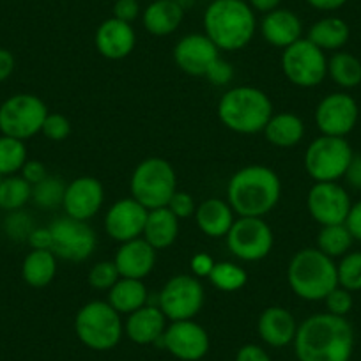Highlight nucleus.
I'll use <instances>...</instances> for the list:
<instances>
[{
	"label": "nucleus",
	"instance_id": "obj_1",
	"mask_svg": "<svg viewBox=\"0 0 361 361\" xmlns=\"http://www.w3.org/2000/svg\"><path fill=\"white\" fill-rule=\"evenodd\" d=\"M293 343L300 361H350L354 329L347 317L314 314L298 326Z\"/></svg>",
	"mask_w": 361,
	"mask_h": 361
},
{
	"label": "nucleus",
	"instance_id": "obj_2",
	"mask_svg": "<svg viewBox=\"0 0 361 361\" xmlns=\"http://www.w3.org/2000/svg\"><path fill=\"white\" fill-rule=\"evenodd\" d=\"M280 197L282 180L266 165L243 166L227 185V202L238 216L264 218L275 209Z\"/></svg>",
	"mask_w": 361,
	"mask_h": 361
},
{
	"label": "nucleus",
	"instance_id": "obj_3",
	"mask_svg": "<svg viewBox=\"0 0 361 361\" xmlns=\"http://www.w3.org/2000/svg\"><path fill=\"white\" fill-rule=\"evenodd\" d=\"M202 25L218 50L238 51L252 43L257 18L246 0H213L204 11Z\"/></svg>",
	"mask_w": 361,
	"mask_h": 361
},
{
	"label": "nucleus",
	"instance_id": "obj_4",
	"mask_svg": "<svg viewBox=\"0 0 361 361\" xmlns=\"http://www.w3.org/2000/svg\"><path fill=\"white\" fill-rule=\"evenodd\" d=\"M216 114L227 130L239 135H255L264 131L273 116V103L264 90L239 85L221 96Z\"/></svg>",
	"mask_w": 361,
	"mask_h": 361
},
{
	"label": "nucleus",
	"instance_id": "obj_5",
	"mask_svg": "<svg viewBox=\"0 0 361 361\" xmlns=\"http://www.w3.org/2000/svg\"><path fill=\"white\" fill-rule=\"evenodd\" d=\"M287 283L305 301H324L338 286L335 259L319 248H303L294 253L287 267Z\"/></svg>",
	"mask_w": 361,
	"mask_h": 361
},
{
	"label": "nucleus",
	"instance_id": "obj_6",
	"mask_svg": "<svg viewBox=\"0 0 361 361\" xmlns=\"http://www.w3.org/2000/svg\"><path fill=\"white\" fill-rule=\"evenodd\" d=\"M75 333L83 345L103 353L119 345L124 322L109 301H89L76 312Z\"/></svg>",
	"mask_w": 361,
	"mask_h": 361
},
{
	"label": "nucleus",
	"instance_id": "obj_7",
	"mask_svg": "<svg viewBox=\"0 0 361 361\" xmlns=\"http://www.w3.org/2000/svg\"><path fill=\"white\" fill-rule=\"evenodd\" d=\"M130 192L145 209L169 206L177 192V176L173 166L163 158H147L135 166L130 180Z\"/></svg>",
	"mask_w": 361,
	"mask_h": 361
},
{
	"label": "nucleus",
	"instance_id": "obj_8",
	"mask_svg": "<svg viewBox=\"0 0 361 361\" xmlns=\"http://www.w3.org/2000/svg\"><path fill=\"white\" fill-rule=\"evenodd\" d=\"M353 156L354 151L345 138L321 135L305 152V170L315 183H336L345 176Z\"/></svg>",
	"mask_w": 361,
	"mask_h": 361
},
{
	"label": "nucleus",
	"instance_id": "obj_9",
	"mask_svg": "<svg viewBox=\"0 0 361 361\" xmlns=\"http://www.w3.org/2000/svg\"><path fill=\"white\" fill-rule=\"evenodd\" d=\"M48 109L34 94H15L0 105V133L25 142L43 130Z\"/></svg>",
	"mask_w": 361,
	"mask_h": 361
},
{
	"label": "nucleus",
	"instance_id": "obj_10",
	"mask_svg": "<svg viewBox=\"0 0 361 361\" xmlns=\"http://www.w3.org/2000/svg\"><path fill=\"white\" fill-rule=\"evenodd\" d=\"M282 71L293 85L312 89L321 85L328 76V59L321 48L301 37L283 50Z\"/></svg>",
	"mask_w": 361,
	"mask_h": 361
},
{
	"label": "nucleus",
	"instance_id": "obj_11",
	"mask_svg": "<svg viewBox=\"0 0 361 361\" xmlns=\"http://www.w3.org/2000/svg\"><path fill=\"white\" fill-rule=\"evenodd\" d=\"M204 301L206 293L197 276L176 275L159 290L158 307L170 322L190 321L200 314Z\"/></svg>",
	"mask_w": 361,
	"mask_h": 361
},
{
	"label": "nucleus",
	"instance_id": "obj_12",
	"mask_svg": "<svg viewBox=\"0 0 361 361\" xmlns=\"http://www.w3.org/2000/svg\"><path fill=\"white\" fill-rule=\"evenodd\" d=\"M225 239L232 255L245 262L266 259L275 245L273 231L262 218L239 216Z\"/></svg>",
	"mask_w": 361,
	"mask_h": 361
},
{
	"label": "nucleus",
	"instance_id": "obj_13",
	"mask_svg": "<svg viewBox=\"0 0 361 361\" xmlns=\"http://www.w3.org/2000/svg\"><path fill=\"white\" fill-rule=\"evenodd\" d=\"M51 252L55 257L69 260V262H83L94 253L98 238L87 221L75 218H57L50 225Z\"/></svg>",
	"mask_w": 361,
	"mask_h": 361
},
{
	"label": "nucleus",
	"instance_id": "obj_14",
	"mask_svg": "<svg viewBox=\"0 0 361 361\" xmlns=\"http://www.w3.org/2000/svg\"><path fill=\"white\" fill-rule=\"evenodd\" d=\"M360 109L356 99L347 92H331L315 109V126L321 135L345 138L356 128Z\"/></svg>",
	"mask_w": 361,
	"mask_h": 361
},
{
	"label": "nucleus",
	"instance_id": "obj_15",
	"mask_svg": "<svg viewBox=\"0 0 361 361\" xmlns=\"http://www.w3.org/2000/svg\"><path fill=\"white\" fill-rule=\"evenodd\" d=\"M161 345L176 360L200 361L209 353L211 340L209 333L199 322L190 319V321L170 322L163 333Z\"/></svg>",
	"mask_w": 361,
	"mask_h": 361
},
{
	"label": "nucleus",
	"instance_id": "obj_16",
	"mask_svg": "<svg viewBox=\"0 0 361 361\" xmlns=\"http://www.w3.org/2000/svg\"><path fill=\"white\" fill-rule=\"evenodd\" d=\"M350 206L349 193L338 183H315L307 197L308 213L321 227L345 224Z\"/></svg>",
	"mask_w": 361,
	"mask_h": 361
},
{
	"label": "nucleus",
	"instance_id": "obj_17",
	"mask_svg": "<svg viewBox=\"0 0 361 361\" xmlns=\"http://www.w3.org/2000/svg\"><path fill=\"white\" fill-rule=\"evenodd\" d=\"M105 202V188L102 180L90 176L76 177L66 186L62 207L66 216L80 221H89L99 213Z\"/></svg>",
	"mask_w": 361,
	"mask_h": 361
},
{
	"label": "nucleus",
	"instance_id": "obj_18",
	"mask_svg": "<svg viewBox=\"0 0 361 361\" xmlns=\"http://www.w3.org/2000/svg\"><path fill=\"white\" fill-rule=\"evenodd\" d=\"M218 59L220 50L206 34H188L173 47V62L186 75L206 76Z\"/></svg>",
	"mask_w": 361,
	"mask_h": 361
},
{
	"label": "nucleus",
	"instance_id": "obj_19",
	"mask_svg": "<svg viewBox=\"0 0 361 361\" xmlns=\"http://www.w3.org/2000/svg\"><path fill=\"white\" fill-rule=\"evenodd\" d=\"M147 214L149 209H145L133 197L117 200L105 214L106 234L117 243H126L131 239L142 238Z\"/></svg>",
	"mask_w": 361,
	"mask_h": 361
},
{
	"label": "nucleus",
	"instance_id": "obj_20",
	"mask_svg": "<svg viewBox=\"0 0 361 361\" xmlns=\"http://www.w3.org/2000/svg\"><path fill=\"white\" fill-rule=\"evenodd\" d=\"M96 48L109 61H123L137 44V34L131 23L121 22L117 18H109L98 27L94 36Z\"/></svg>",
	"mask_w": 361,
	"mask_h": 361
},
{
	"label": "nucleus",
	"instance_id": "obj_21",
	"mask_svg": "<svg viewBox=\"0 0 361 361\" xmlns=\"http://www.w3.org/2000/svg\"><path fill=\"white\" fill-rule=\"evenodd\" d=\"M114 262L121 279L144 280L156 266V250L144 238L131 239L121 243Z\"/></svg>",
	"mask_w": 361,
	"mask_h": 361
},
{
	"label": "nucleus",
	"instance_id": "obj_22",
	"mask_svg": "<svg viewBox=\"0 0 361 361\" xmlns=\"http://www.w3.org/2000/svg\"><path fill=\"white\" fill-rule=\"evenodd\" d=\"M298 326L300 324L287 308L269 307L260 314L259 321H257V331L266 345L280 349V347H287L294 342Z\"/></svg>",
	"mask_w": 361,
	"mask_h": 361
},
{
	"label": "nucleus",
	"instance_id": "obj_23",
	"mask_svg": "<svg viewBox=\"0 0 361 361\" xmlns=\"http://www.w3.org/2000/svg\"><path fill=\"white\" fill-rule=\"evenodd\" d=\"M166 321L158 305H145L137 312L128 315L124 322V333L137 345H151L161 342L166 329Z\"/></svg>",
	"mask_w": 361,
	"mask_h": 361
},
{
	"label": "nucleus",
	"instance_id": "obj_24",
	"mask_svg": "<svg viewBox=\"0 0 361 361\" xmlns=\"http://www.w3.org/2000/svg\"><path fill=\"white\" fill-rule=\"evenodd\" d=\"M259 29L266 43H269L271 47L286 50L287 47L301 39L303 23H301L300 16L296 13H293L290 9L279 8L275 11L264 15Z\"/></svg>",
	"mask_w": 361,
	"mask_h": 361
},
{
	"label": "nucleus",
	"instance_id": "obj_25",
	"mask_svg": "<svg viewBox=\"0 0 361 361\" xmlns=\"http://www.w3.org/2000/svg\"><path fill=\"white\" fill-rule=\"evenodd\" d=\"M185 20V6L179 0H152L142 13L144 29L151 36L165 37L176 32Z\"/></svg>",
	"mask_w": 361,
	"mask_h": 361
},
{
	"label": "nucleus",
	"instance_id": "obj_26",
	"mask_svg": "<svg viewBox=\"0 0 361 361\" xmlns=\"http://www.w3.org/2000/svg\"><path fill=\"white\" fill-rule=\"evenodd\" d=\"M197 227L207 238H227L232 224L235 221V213L232 211L231 204L221 199H207L199 204L195 209Z\"/></svg>",
	"mask_w": 361,
	"mask_h": 361
},
{
	"label": "nucleus",
	"instance_id": "obj_27",
	"mask_svg": "<svg viewBox=\"0 0 361 361\" xmlns=\"http://www.w3.org/2000/svg\"><path fill=\"white\" fill-rule=\"evenodd\" d=\"M177 235H179V218H177L169 207H159V209L149 211L142 238H144L152 248H169V246H172L173 243H176Z\"/></svg>",
	"mask_w": 361,
	"mask_h": 361
},
{
	"label": "nucleus",
	"instance_id": "obj_28",
	"mask_svg": "<svg viewBox=\"0 0 361 361\" xmlns=\"http://www.w3.org/2000/svg\"><path fill=\"white\" fill-rule=\"evenodd\" d=\"M264 135H266V140L275 147H294L303 140L305 123L296 114H273L264 128Z\"/></svg>",
	"mask_w": 361,
	"mask_h": 361
},
{
	"label": "nucleus",
	"instance_id": "obj_29",
	"mask_svg": "<svg viewBox=\"0 0 361 361\" xmlns=\"http://www.w3.org/2000/svg\"><path fill=\"white\" fill-rule=\"evenodd\" d=\"M350 37V29L345 20L338 16H326L317 20L308 30L307 39L322 51H340Z\"/></svg>",
	"mask_w": 361,
	"mask_h": 361
},
{
	"label": "nucleus",
	"instance_id": "obj_30",
	"mask_svg": "<svg viewBox=\"0 0 361 361\" xmlns=\"http://www.w3.org/2000/svg\"><path fill=\"white\" fill-rule=\"evenodd\" d=\"M57 275V257L51 250H32L22 264V279L34 289L50 286Z\"/></svg>",
	"mask_w": 361,
	"mask_h": 361
},
{
	"label": "nucleus",
	"instance_id": "obj_31",
	"mask_svg": "<svg viewBox=\"0 0 361 361\" xmlns=\"http://www.w3.org/2000/svg\"><path fill=\"white\" fill-rule=\"evenodd\" d=\"M149 300L147 287L142 280L119 279L116 286L109 290V303L121 315H130L138 308L145 307Z\"/></svg>",
	"mask_w": 361,
	"mask_h": 361
},
{
	"label": "nucleus",
	"instance_id": "obj_32",
	"mask_svg": "<svg viewBox=\"0 0 361 361\" xmlns=\"http://www.w3.org/2000/svg\"><path fill=\"white\" fill-rule=\"evenodd\" d=\"M328 76L342 89H354L361 83V61L349 51H335L328 59Z\"/></svg>",
	"mask_w": 361,
	"mask_h": 361
},
{
	"label": "nucleus",
	"instance_id": "obj_33",
	"mask_svg": "<svg viewBox=\"0 0 361 361\" xmlns=\"http://www.w3.org/2000/svg\"><path fill=\"white\" fill-rule=\"evenodd\" d=\"M353 243L354 238L345 224L324 225L317 234V246L315 248H319L331 259H336V257H343L345 253H349L353 248Z\"/></svg>",
	"mask_w": 361,
	"mask_h": 361
},
{
	"label": "nucleus",
	"instance_id": "obj_34",
	"mask_svg": "<svg viewBox=\"0 0 361 361\" xmlns=\"http://www.w3.org/2000/svg\"><path fill=\"white\" fill-rule=\"evenodd\" d=\"M32 200V186L22 176L4 177L0 185V209L13 213Z\"/></svg>",
	"mask_w": 361,
	"mask_h": 361
},
{
	"label": "nucleus",
	"instance_id": "obj_35",
	"mask_svg": "<svg viewBox=\"0 0 361 361\" xmlns=\"http://www.w3.org/2000/svg\"><path fill=\"white\" fill-rule=\"evenodd\" d=\"M209 282L221 293H235L248 282V273L234 262H216L209 275Z\"/></svg>",
	"mask_w": 361,
	"mask_h": 361
},
{
	"label": "nucleus",
	"instance_id": "obj_36",
	"mask_svg": "<svg viewBox=\"0 0 361 361\" xmlns=\"http://www.w3.org/2000/svg\"><path fill=\"white\" fill-rule=\"evenodd\" d=\"M27 163L25 142L2 135L0 137V176H16Z\"/></svg>",
	"mask_w": 361,
	"mask_h": 361
},
{
	"label": "nucleus",
	"instance_id": "obj_37",
	"mask_svg": "<svg viewBox=\"0 0 361 361\" xmlns=\"http://www.w3.org/2000/svg\"><path fill=\"white\" fill-rule=\"evenodd\" d=\"M66 186L61 177L48 173L41 183L32 186V202L41 209H55L64 202Z\"/></svg>",
	"mask_w": 361,
	"mask_h": 361
},
{
	"label": "nucleus",
	"instance_id": "obj_38",
	"mask_svg": "<svg viewBox=\"0 0 361 361\" xmlns=\"http://www.w3.org/2000/svg\"><path fill=\"white\" fill-rule=\"evenodd\" d=\"M338 286L350 293L361 290V252H349L336 264Z\"/></svg>",
	"mask_w": 361,
	"mask_h": 361
},
{
	"label": "nucleus",
	"instance_id": "obj_39",
	"mask_svg": "<svg viewBox=\"0 0 361 361\" xmlns=\"http://www.w3.org/2000/svg\"><path fill=\"white\" fill-rule=\"evenodd\" d=\"M121 279L119 271L114 260H102L96 262L90 267L89 275H87V282L92 289L96 290H110Z\"/></svg>",
	"mask_w": 361,
	"mask_h": 361
},
{
	"label": "nucleus",
	"instance_id": "obj_40",
	"mask_svg": "<svg viewBox=\"0 0 361 361\" xmlns=\"http://www.w3.org/2000/svg\"><path fill=\"white\" fill-rule=\"evenodd\" d=\"M324 303H326V308H328V314L338 315V317H347V314L353 310V305H354L353 293L343 289V287L336 286L335 289L324 298Z\"/></svg>",
	"mask_w": 361,
	"mask_h": 361
},
{
	"label": "nucleus",
	"instance_id": "obj_41",
	"mask_svg": "<svg viewBox=\"0 0 361 361\" xmlns=\"http://www.w3.org/2000/svg\"><path fill=\"white\" fill-rule=\"evenodd\" d=\"M41 133H43L48 140L62 142L69 137V133H71V123H69L68 117L62 116V114L48 112Z\"/></svg>",
	"mask_w": 361,
	"mask_h": 361
},
{
	"label": "nucleus",
	"instance_id": "obj_42",
	"mask_svg": "<svg viewBox=\"0 0 361 361\" xmlns=\"http://www.w3.org/2000/svg\"><path fill=\"white\" fill-rule=\"evenodd\" d=\"M34 228L36 227L32 225L29 214L22 213V211H13L6 220V232L15 241H27Z\"/></svg>",
	"mask_w": 361,
	"mask_h": 361
},
{
	"label": "nucleus",
	"instance_id": "obj_43",
	"mask_svg": "<svg viewBox=\"0 0 361 361\" xmlns=\"http://www.w3.org/2000/svg\"><path fill=\"white\" fill-rule=\"evenodd\" d=\"M169 207L170 211H172L173 214H176L179 220H185V218H190L195 214V200H193V197L190 195L188 192H179L177 190L176 193L172 195V199H170L169 202Z\"/></svg>",
	"mask_w": 361,
	"mask_h": 361
},
{
	"label": "nucleus",
	"instance_id": "obj_44",
	"mask_svg": "<svg viewBox=\"0 0 361 361\" xmlns=\"http://www.w3.org/2000/svg\"><path fill=\"white\" fill-rule=\"evenodd\" d=\"M206 78L209 80L213 85H218V87L228 85V83L232 82V78H234V68H232L231 62L224 61V59L220 57L218 61H214L213 66H211Z\"/></svg>",
	"mask_w": 361,
	"mask_h": 361
},
{
	"label": "nucleus",
	"instance_id": "obj_45",
	"mask_svg": "<svg viewBox=\"0 0 361 361\" xmlns=\"http://www.w3.org/2000/svg\"><path fill=\"white\" fill-rule=\"evenodd\" d=\"M140 15V2L138 0H116L114 4V18L121 22L133 23Z\"/></svg>",
	"mask_w": 361,
	"mask_h": 361
},
{
	"label": "nucleus",
	"instance_id": "obj_46",
	"mask_svg": "<svg viewBox=\"0 0 361 361\" xmlns=\"http://www.w3.org/2000/svg\"><path fill=\"white\" fill-rule=\"evenodd\" d=\"M214 264L216 262L213 260V257H211L209 253H204V252L197 253V255H193L192 260H190L192 273L193 276H197V279H209Z\"/></svg>",
	"mask_w": 361,
	"mask_h": 361
},
{
	"label": "nucleus",
	"instance_id": "obj_47",
	"mask_svg": "<svg viewBox=\"0 0 361 361\" xmlns=\"http://www.w3.org/2000/svg\"><path fill=\"white\" fill-rule=\"evenodd\" d=\"M20 172H22V177L30 186L37 185V183H41L48 176L44 163L37 161V159H27V163L22 166Z\"/></svg>",
	"mask_w": 361,
	"mask_h": 361
},
{
	"label": "nucleus",
	"instance_id": "obj_48",
	"mask_svg": "<svg viewBox=\"0 0 361 361\" xmlns=\"http://www.w3.org/2000/svg\"><path fill=\"white\" fill-rule=\"evenodd\" d=\"M235 361H271L266 349L257 343H246L235 354Z\"/></svg>",
	"mask_w": 361,
	"mask_h": 361
},
{
	"label": "nucleus",
	"instance_id": "obj_49",
	"mask_svg": "<svg viewBox=\"0 0 361 361\" xmlns=\"http://www.w3.org/2000/svg\"><path fill=\"white\" fill-rule=\"evenodd\" d=\"M345 225H347V228H349L350 234H353L354 241L361 243V200H357L356 204H353V206H350L349 214H347Z\"/></svg>",
	"mask_w": 361,
	"mask_h": 361
},
{
	"label": "nucleus",
	"instance_id": "obj_50",
	"mask_svg": "<svg viewBox=\"0 0 361 361\" xmlns=\"http://www.w3.org/2000/svg\"><path fill=\"white\" fill-rule=\"evenodd\" d=\"M32 250H51V232L50 227L34 228L27 239Z\"/></svg>",
	"mask_w": 361,
	"mask_h": 361
},
{
	"label": "nucleus",
	"instance_id": "obj_51",
	"mask_svg": "<svg viewBox=\"0 0 361 361\" xmlns=\"http://www.w3.org/2000/svg\"><path fill=\"white\" fill-rule=\"evenodd\" d=\"M345 180L347 185L354 190H361V154H354L350 159L349 166H347L345 172Z\"/></svg>",
	"mask_w": 361,
	"mask_h": 361
},
{
	"label": "nucleus",
	"instance_id": "obj_52",
	"mask_svg": "<svg viewBox=\"0 0 361 361\" xmlns=\"http://www.w3.org/2000/svg\"><path fill=\"white\" fill-rule=\"evenodd\" d=\"M15 71V55L6 48H0V83L6 82Z\"/></svg>",
	"mask_w": 361,
	"mask_h": 361
},
{
	"label": "nucleus",
	"instance_id": "obj_53",
	"mask_svg": "<svg viewBox=\"0 0 361 361\" xmlns=\"http://www.w3.org/2000/svg\"><path fill=\"white\" fill-rule=\"evenodd\" d=\"M307 4L310 6V8L317 9V11L331 13L343 8V6L347 4V0H307Z\"/></svg>",
	"mask_w": 361,
	"mask_h": 361
},
{
	"label": "nucleus",
	"instance_id": "obj_54",
	"mask_svg": "<svg viewBox=\"0 0 361 361\" xmlns=\"http://www.w3.org/2000/svg\"><path fill=\"white\" fill-rule=\"evenodd\" d=\"M248 4L253 11H259L266 15V13L279 9L280 4H282V0H248Z\"/></svg>",
	"mask_w": 361,
	"mask_h": 361
},
{
	"label": "nucleus",
	"instance_id": "obj_55",
	"mask_svg": "<svg viewBox=\"0 0 361 361\" xmlns=\"http://www.w3.org/2000/svg\"><path fill=\"white\" fill-rule=\"evenodd\" d=\"M2 180H4V177H2V176H0V185H2Z\"/></svg>",
	"mask_w": 361,
	"mask_h": 361
}]
</instances>
